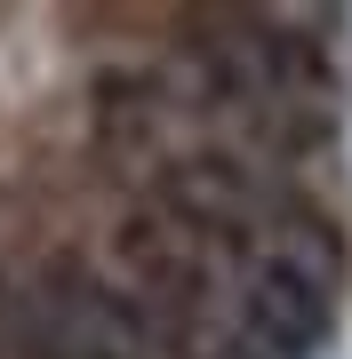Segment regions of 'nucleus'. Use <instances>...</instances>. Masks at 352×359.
<instances>
[{
    "mask_svg": "<svg viewBox=\"0 0 352 359\" xmlns=\"http://www.w3.org/2000/svg\"><path fill=\"white\" fill-rule=\"evenodd\" d=\"M160 216H176L209 248H240L248 231H256L264 200H256V176H248L233 152H176L160 168Z\"/></svg>",
    "mask_w": 352,
    "mask_h": 359,
    "instance_id": "nucleus-1",
    "label": "nucleus"
},
{
    "mask_svg": "<svg viewBox=\"0 0 352 359\" xmlns=\"http://www.w3.org/2000/svg\"><path fill=\"white\" fill-rule=\"evenodd\" d=\"M96 144L112 160H144L152 152V88L136 72H105L96 80Z\"/></svg>",
    "mask_w": 352,
    "mask_h": 359,
    "instance_id": "nucleus-4",
    "label": "nucleus"
},
{
    "mask_svg": "<svg viewBox=\"0 0 352 359\" xmlns=\"http://www.w3.org/2000/svg\"><path fill=\"white\" fill-rule=\"evenodd\" d=\"M200 359H280V351H273V344H256V335L240 327V335H216V344L200 351Z\"/></svg>",
    "mask_w": 352,
    "mask_h": 359,
    "instance_id": "nucleus-5",
    "label": "nucleus"
},
{
    "mask_svg": "<svg viewBox=\"0 0 352 359\" xmlns=\"http://www.w3.org/2000/svg\"><path fill=\"white\" fill-rule=\"evenodd\" d=\"M120 264H129V287L144 311H200L209 304V240H193L160 208L120 224Z\"/></svg>",
    "mask_w": 352,
    "mask_h": 359,
    "instance_id": "nucleus-3",
    "label": "nucleus"
},
{
    "mask_svg": "<svg viewBox=\"0 0 352 359\" xmlns=\"http://www.w3.org/2000/svg\"><path fill=\"white\" fill-rule=\"evenodd\" d=\"M328 295H337V280L313 264H288V256H264L256 271H248L240 287V327L256 335V344H273L280 359H313L328 344Z\"/></svg>",
    "mask_w": 352,
    "mask_h": 359,
    "instance_id": "nucleus-2",
    "label": "nucleus"
}]
</instances>
